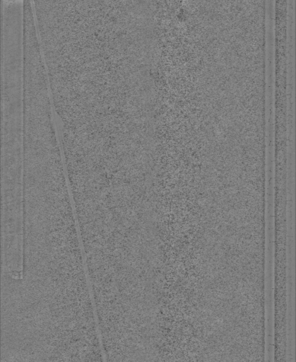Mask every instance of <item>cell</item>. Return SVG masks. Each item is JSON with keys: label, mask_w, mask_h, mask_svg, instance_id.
I'll list each match as a JSON object with an SVG mask.
<instances>
[{"label": "cell", "mask_w": 296, "mask_h": 362, "mask_svg": "<svg viewBox=\"0 0 296 362\" xmlns=\"http://www.w3.org/2000/svg\"><path fill=\"white\" fill-rule=\"evenodd\" d=\"M7 1H17V0H7Z\"/></svg>", "instance_id": "obj_1"}]
</instances>
